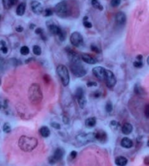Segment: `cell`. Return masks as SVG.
Here are the masks:
<instances>
[{"label": "cell", "instance_id": "cell-24", "mask_svg": "<svg viewBox=\"0 0 149 166\" xmlns=\"http://www.w3.org/2000/svg\"><path fill=\"white\" fill-rule=\"evenodd\" d=\"M91 5L96 10H98L100 11H102L103 10V5L100 3L98 0H91Z\"/></svg>", "mask_w": 149, "mask_h": 166}, {"label": "cell", "instance_id": "cell-36", "mask_svg": "<svg viewBox=\"0 0 149 166\" xmlns=\"http://www.w3.org/2000/svg\"><path fill=\"white\" fill-rule=\"evenodd\" d=\"M133 66L137 69H140L143 67V63L142 61H135V62H133Z\"/></svg>", "mask_w": 149, "mask_h": 166}, {"label": "cell", "instance_id": "cell-45", "mask_svg": "<svg viewBox=\"0 0 149 166\" xmlns=\"http://www.w3.org/2000/svg\"><path fill=\"white\" fill-rule=\"evenodd\" d=\"M63 121L65 124H69V117H68L67 116H63Z\"/></svg>", "mask_w": 149, "mask_h": 166}, {"label": "cell", "instance_id": "cell-48", "mask_svg": "<svg viewBox=\"0 0 149 166\" xmlns=\"http://www.w3.org/2000/svg\"><path fill=\"white\" fill-rule=\"evenodd\" d=\"M136 59L137 61H143V56L142 55H137Z\"/></svg>", "mask_w": 149, "mask_h": 166}, {"label": "cell", "instance_id": "cell-2", "mask_svg": "<svg viewBox=\"0 0 149 166\" xmlns=\"http://www.w3.org/2000/svg\"><path fill=\"white\" fill-rule=\"evenodd\" d=\"M38 140L37 138L28 135H21L18 140V146L25 152H30L37 148Z\"/></svg>", "mask_w": 149, "mask_h": 166}, {"label": "cell", "instance_id": "cell-49", "mask_svg": "<svg viewBox=\"0 0 149 166\" xmlns=\"http://www.w3.org/2000/svg\"><path fill=\"white\" fill-rule=\"evenodd\" d=\"M34 28H35L34 24H31V25H30V29L33 30L34 29Z\"/></svg>", "mask_w": 149, "mask_h": 166}, {"label": "cell", "instance_id": "cell-25", "mask_svg": "<svg viewBox=\"0 0 149 166\" xmlns=\"http://www.w3.org/2000/svg\"><path fill=\"white\" fill-rule=\"evenodd\" d=\"M134 92H135V94H137V95L138 96H141L143 95V94L145 93L144 90H143V88L139 84H136L134 87Z\"/></svg>", "mask_w": 149, "mask_h": 166}, {"label": "cell", "instance_id": "cell-18", "mask_svg": "<svg viewBox=\"0 0 149 166\" xmlns=\"http://www.w3.org/2000/svg\"><path fill=\"white\" fill-rule=\"evenodd\" d=\"M133 127L131 124L129 122H126L124 123L122 127V132L124 135H129L133 132Z\"/></svg>", "mask_w": 149, "mask_h": 166}, {"label": "cell", "instance_id": "cell-14", "mask_svg": "<svg viewBox=\"0 0 149 166\" xmlns=\"http://www.w3.org/2000/svg\"><path fill=\"white\" fill-rule=\"evenodd\" d=\"M115 20H116V24L118 26H124L126 24V22H127V16L124 12H118L116 14V16H115Z\"/></svg>", "mask_w": 149, "mask_h": 166}, {"label": "cell", "instance_id": "cell-38", "mask_svg": "<svg viewBox=\"0 0 149 166\" xmlns=\"http://www.w3.org/2000/svg\"><path fill=\"white\" fill-rule=\"evenodd\" d=\"M7 102L6 101H2L0 99V109H7Z\"/></svg>", "mask_w": 149, "mask_h": 166}, {"label": "cell", "instance_id": "cell-34", "mask_svg": "<svg viewBox=\"0 0 149 166\" xmlns=\"http://www.w3.org/2000/svg\"><path fill=\"white\" fill-rule=\"evenodd\" d=\"M122 0H111V6L112 7H117L120 5Z\"/></svg>", "mask_w": 149, "mask_h": 166}, {"label": "cell", "instance_id": "cell-22", "mask_svg": "<svg viewBox=\"0 0 149 166\" xmlns=\"http://www.w3.org/2000/svg\"><path fill=\"white\" fill-rule=\"evenodd\" d=\"M18 2V0H2L3 6L5 9L8 10L15 5Z\"/></svg>", "mask_w": 149, "mask_h": 166}, {"label": "cell", "instance_id": "cell-41", "mask_svg": "<svg viewBox=\"0 0 149 166\" xmlns=\"http://www.w3.org/2000/svg\"><path fill=\"white\" fill-rule=\"evenodd\" d=\"M77 156V152L76 151H72V152L70 153V159L71 160H74Z\"/></svg>", "mask_w": 149, "mask_h": 166}, {"label": "cell", "instance_id": "cell-4", "mask_svg": "<svg viewBox=\"0 0 149 166\" xmlns=\"http://www.w3.org/2000/svg\"><path fill=\"white\" fill-rule=\"evenodd\" d=\"M54 12L58 17L61 18H65L71 16L72 11L70 8V5L66 1H61L55 5L54 8Z\"/></svg>", "mask_w": 149, "mask_h": 166}, {"label": "cell", "instance_id": "cell-15", "mask_svg": "<svg viewBox=\"0 0 149 166\" xmlns=\"http://www.w3.org/2000/svg\"><path fill=\"white\" fill-rule=\"evenodd\" d=\"M81 59L84 62H85L86 63L91 64V65L95 64L98 62L95 58H94L91 55L87 53H82L81 55Z\"/></svg>", "mask_w": 149, "mask_h": 166}, {"label": "cell", "instance_id": "cell-29", "mask_svg": "<svg viewBox=\"0 0 149 166\" xmlns=\"http://www.w3.org/2000/svg\"><path fill=\"white\" fill-rule=\"evenodd\" d=\"M83 25L87 29H91L92 27V24L88 20V17L85 16L83 18Z\"/></svg>", "mask_w": 149, "mask_h": 166}, {"label": "cell", "instance_id": "cell-9", "mask_svg": "<svg viewBox=\"0 0 149 166\" xmlns=\"http://www.w3.org/2000/svg\"><path fill=\"white\" fill-rule=\"evenodd\" d=\"M104 81L107 87L109 88H113L116 84V79L114 74L108 69H106V71H105Z\"/></svg>", "mask_w": 149, "mask_h": 166}, {"label": "cell", "instance_id": "cell-30", "mask_svg": "<svg viewBox=\"0 0 149 166\" xmlns=\"http://www.w3.org/2000/svg\"><path fill=\"white\" fill-rule=\"evenodd\" d=\"M20 54L23 55V56H27V55L29 54L30 50H29V47L23 46V47H21V48H20Z\"/></svg>", "mask_w": 149, "mask_h": 166}, {"label": "cell", "instance_id": "cell-3", "mask_svg": "<svg viewBox=\"0 0 149 166\" xmlns=\"http://www.w3.org/2000/svg\"><path fill=\"white\" fill-rule=\"evenodd\" d=\"M29 99L32 104L37 105L41 102L43 99V93L38 83H33L29 87Z\"/></svg>", "mask_w": 149, "mask_h": 166}, {"label": "cell", "instance_id": "cell-13", "mask_svg": "<svg viewBox=\"0 0 149 166\" xmlns=\"http://www.w3.org/2000/svg\"><path fill=\"white\" fill-rule=\"evenodd\" d=\"M31 8L32 12L36 15H38V16L44 13V8H43L42 5L38 1H32L31 2Z\"/></svg>", "mask_w": 149, "mask_h": 166}, {"label": "cell", "instance_id": "cell-50", "mask_svg": "<svg viewBox=\"0 0 149 166\" xmlns=\"http://www.w3.org/2000/svg\"><path fill=\"white\" fill-rule=\"evenodd\" d=\"M147 63L149 65V56L148 57V58H147Z\"/></svg>", "mask_w": 149, "mask_h": 166}, {"label": "cell", "instance_id": "cell-33", "mask_svg": "<svg viewBox=\"0 0 149 166\" xmlns=\"http://www.w3.org/2000/svg\"><path fill=\"white\" fill-rule=\"evenodd\" d=\"M54 11L50 8H47L46 10H44V13H43V15H44V17H50L52 16Z\"/></svg>", "mask_w": 149, "mask_h": 166}, {"label": "cell", "instance_id": "cell-35", "mask_svg": "<svg viewBox=\"0 0 149 166\" xmlns=\"http://www.w3.org/2000/svg\"><path fill=\"white\" fill-rule=\"evenodd\" d=\"M90 49L92 52H95V53H101V50H100V48H98V47H97L95 45H90Z\"/></svg>", "mask_w": 149, "mask_h": 166}, {"label": "cell", "instance_id": "cell-26", "mask_svg": "<svg viewBox=\"0 0 149 166\" xmlns=\"http://www.w3.org/2000/svg\"><path fill=\"white\" fill-rule=\"evenodd\" d=\"M0 50L3 52L4 54H6L8 52V48H7V45H6V42H5L4 40H1L0 41Z\"/></svg>", "mask_w": 149, "mask_h": 166}, {"label": "cell", "instance_id": "cell-1", "mask_svg": "<svg viewBox=\"0 0 149 166\" xmlns=\"http://www.w3.org/2000/svg\"><path fill=\"white\" fill-rule=\"evenodd\" d=\"M70 59V69L73 74L76 77H83L85 76L87 70L80 61V57L73 50L69 47L66 48Z\"/></svg>", "mask_w": 149, "mask_h": 166}, {"label": "cell", "instance_id": "cell-21", "mask_svg": "<svg viewBox=\"0 0 149 166\" xmlns=\"http://www.w3.org/2000/svg\"><path fill=\"white\" fill-rule=\"evenodd\" d=\"M39 133H40V135L42 137L48 138L50 135V131L49 129V128L47 127V126H42L39 129Z\"/></svg>", "mask_w": 149, "mask_h": 166}, {"label": "cell", "instance_id": "cell-19", "mask_svg": "<svg viewBox=\"0 0 149 166\" xmlns=\"http://www.w3.org/2000/svg\"><path fill=\"white\" fill-rule=\"evenodd\" d=\"M26 9V2H21L18 5L16 8V14L18 16H23L25 14Z\"/></svg>", "mask_w": 149, "mask_h": 166}, {"label": "cell", "instance_id": "cell-40", "mask_svg": "<svg viewBox=\"0 0 149 166\" xmlns=\"http://www.w3.org/2000/svg\"><path fill=\"white\" fill-rule=\"evenodd\" d=\"M50 125H51V126H52V128H55V129H56V130H60V128H61L60 125L59 123H58V122H51Z\"/></svg>", "mask_w": 149, "mask_h": 166}, {"label": "cell", "instance_id": "cell-16", "mask_svg": "<svg viewBox=\"0 0 149 166\" xmlns=\"http://www.w3.org/2000/svg\"><path fill=\"white\" fill-rule=\"evenodd\" d=\"M95 139L101 143H105L108 141V135L104 131H98L95 132Z\"/></svg>", "mask_w": 149, "mask_h": 166}, {"label": "cell", "instance_id": "cell-7", "mask_svg": "<svg viewBox=\"0 0 149 166\" xmlns=\"http://www.w3.org/2000/svg\"><path fill=\"white\" fill-rule=\"evenodd\" d=\"M70 42L73 46L79 48L84 44V38L79 31H74L70 36Z\"/></svg>", "mask_w": 149, "mask_h": 166}, {"label": "cell", "instance_id": "cell-46", "mask_svg": "<svg viewBox=\"0 0 149 166\" xmlns=\"http://www.w3.org/2000/svg\"><path fill=\"white\" fill-rule=\"evenodd\" d=\"M144 164L146 165L149 166V155L146 156V157L144 158Z\"/></svg>", "mask_w": 149, "mask_h": 166}, {"label": "cell", "instance_id": "cell-10", "mask_svg": "<svg viewBox=\"0 0 149 166\" xmlns=\"http://www.w3.org/2000/svg\"><path fill=\"white\" fill-rule=\"evenodd\" d=\"M64 155V150L61 148H58L56 149L55 151L54 152L52 156H50L49 157V163L51 165H54L56 163H58V161H60V160L63 158Z\"/></svg>", "mask_w": 149, "mask_h": 166}, {"label": "cell", "instance_id": "cell-28", "mask_svg": "<svg viewBox=\"0 0 149 166\" xmlns=\"http://www.w3.org/2000/svg\"><path fill=\"white\" fill-rule=\"evenodd\" d=\"M32 50H33L34 54L35 56H39L41 54V48L39 46V45H34L33 48H32Z\"/></svg>", "mask_w": 149, "mask_h": 166}, {"label": "cell", "instance_id": "cell-32", "mask_svg": "<svg viewBox=\"0 0 149 166\" xmlns=\"http://www.w3.org/2000/svg\"><path fill=\"white\" fill-rule=\"evenodd\" d=\"M105 111H106L108 113H110L112 112L113 110V104L111 102V101H108V102L106 103V104H105Z\"/></svg>", "mask_w": 149, "mask_h": 166}, {"label": "cell", "instance_id": "cell-52", "mask_svg": "<svg viewBox=\"0 0 149 166\" xmlns=\"http://www.w3.org/2000/svg\"><path fill=\"white\" fill-rule=\"evenodd\" d=\"M1 83H2V82H1V80H0V85H1Z\"/></svg>", "mask_w": 149, "mask_h": 166}, {"label": "cell", "instance_id": "cell-51", "mask_svg": "<svg viewBox=\"0 0 149 166\" xmlns=\"http://www.w3.org/2000/svg\"><path fill=\"white\" fill-rule=\"evenodd\" d=\"M147 145H148V146H149V140L148 141V143H147Z\"/></svg>", "mask_w": 149, "mask_h": 166}, {"label": "cell", "instance_id": "cell-47", "mask_svg": "<svg viewBox=\"0 0 149 166\" xmlns=\"http://www.w3.org/2000/svg\"><path fill=\"white\" fill-rule=\"evenodd\" d=\"M100 96H101V93H100V92H98V91H96L93 93V96L95 98H98V97H100Z\"/></svg>", "mask_w": 149, "mask_h": 166}, {"label": "cell", "instance_id": "cell-42", "mask_svg": "<svg viewBox=\"0 0 149 166\" xmlns=\"http://www.w3.org/2000/svg\"><path fill=\"white\" fill-rule=\"evenodd\" d=\"M87 87H89V88H91V87H96L98 85L97 82H92V81H90V82H88L87 83Z\"/></svg>", "mask_w": 149, "mask_h": 166}, {"label": "cell", "instance_id": "cell-12", "mask_svg": "<svg viewBox=\"0 0 149 166\" xmlns=\"http://www.w3.org/2000/svg\"><path fill=\"white\" fill-rule=\"evenodd\" d=\"M106 69L103 67H96L92 69V74L96 78L100 80H104Z\"/></svg>", "mask_w": 149, "mask_h": 166}, {"label": "cell", "instance_id": "cell-23", "mask_svg": "<svg viewBox=\"0 0 149 166\" xmlns=\"http://www.w3.org/2000/svg\"><path fill=\"white\" fill-rule=\"evenodd\" d=\"M96 123H97V120H96L95 117H89L85 120V125L87 128H93L95 127Z\"/></svg>", "mask_w": 149, "mask_h": 166}, {"label": "cell", "instance_id": "cell-27", "mask_svg": "<svg viewBox=\"0 0 149 166\" xmlns=\"http://www.w3.org/2000/svg\"><path fill=\"white\" fill-rule=\"evenodd\" d=\"M35 33L37 34L38 35H40L41 39H43L44 41H46V37H45L44 35V30H43L41 28H37V29H35Z\"/></svg>", "mask_w": 149, "mask_h": 166}, {"label": "cell", "instance_id": "cell-8", "mask_svg": "<svg viewBox=\"0 0 149 166\" xmlns=\"http://www.w3.org/2000/svg\"><path fill=\"white\" fill-rule=\"evenodd\" d=\"M75 96H76L80 106L82 109L84 108L87 103V99L85 98V96H84V89L82 88H81V87L76 88V91H75Z\"/></svg>", "mask_w": 149, "mask_h": 166}, {"label": "cell", "instance_id": "cell-6", "mask_svg": "<svg viewBox=\"0 0 149 166\" xmlns=\"http://www.w3.org/2000/svg\"><path fill=\"white\" fill-rule=\"evenodd\" d=\"M48 31L51 34L54 36H57L58 38L60 39V41H65L66 38V32L63 31L59 26L56 25L55 23L48 24Z\"/></svg>", "mask_w": 149, "mask_h": 166}, {"label": "cell", "instance_id": "cell-20", "mask_svg": "<svg viewBox=\"0 0 149 166\" xmlns=\"http://www.w3.org/2000/svg\"><path fill=\"white\" fill-rule=\"evenodd\" d=\"M127 163V159L124 156H119L115 159V164L117 166H126Z\"/></svg>", "mask_w": 149, "mask_h": 166}, {"label": "cell", "instance_id": "cell-31", "mask_svg": "<svg viewBox=\"0 0 149 166\" xmlns=\"http://www.w3.org/2000/svg\"><path fill=\"white\" fill-rule=\"evenodd\" d=\"M3 131L6 133H10L11 131V126L9 122H5L3 125Z\"/></svg>", "mask_w": 149, "mask_h": 166}, {"label": "cell", "instance_id": "cell-39", "mask_svg": "<svg viewBox=\"0 0 149 166\" xmlns=\"http://www.w3.org/2000/svg\"><path fill=\"white\" fill-rule=\"evenodd\" d=\"M110 125L113 129H117V128L119 127V123L118 122L115 121V120H112V121L111 122Z\"/></svg>", "mask_w": 149, "mask_h": 166}, {"label": "cell", "instance_id": "cell-43", "mask_svg": "<svg viewBox=\"0 0 149 166\" xmlns=\"http://www.w3.org/2000/svg\"><path fill=\"white\" fill-rule=\"evenodd\" d=\"M43 79H44V81L46 83H50V81H51V79H50V77L49 76V75L48 74H45L44 75V77H43Z\"/></svg>", "mask_w": 149, "mask_h": 166}, {"label": "cell", "instance_id": "cell-37", "mask_svg": "<svg viewBox=\"0 0 149 166\" xmlns=\"http://www.w3.org/2000/svg\"><path fill=\"white\" fill-rule=\"evenodd\" d=\"M144 115L146 118L149 119V103L145 106L144 107Z\"/></svg>", "mask_w": 149, "mask_h": 166}, {"label": "cell", "instance_id": "cell-44", "mask_svg": "<svg viewBox=\"0 0 149 166\" xmlns=\"http://www.w3.org/2000/svg\"><path fill=\"white\" fill-rule=\"evenodd\" d=\"M16 31L17 32H19V33H21V32L23 31V27L21 26H18L16 28Z\"/></svg>", "mask_w": 149, "mask_h": 166}, {"label": "cell", "instance_id": "cell-53", "mask_svg": "<svg viewBox=\"0 0 149 166\" xmlns=\"http://www.w3.org/2000/svg\"><path fill=\"white\" fill-rule=\"evenodd\" d=\"M0 19H1V16H0Z\"/></svg>", "mask_w": 149, "mask_h": 166}, {"label": "cell", "instance_id": "cell-17", "mask_svg": "<svg viewBox=\"0 0 149 166\" xmlns=\"http://www.w3.org/2000/svg\"><path fill=\"white\" fill-rule=\"evenodd\" d=\"M121 146L124 148L130 149L133 146V141L127 137H124L121 141Z\"/></svg>", "mask_w": 149, "mask_h": 166}, {"label": "cell", "instance_id": "cell-11", "mask_svg": "<svg viewBox=\"0 0 149 166\" xmlns=\"http://www.w3.org/2000/svg\"><path fill=\"white\" fill-rule=\"evenodd\" d=\"M76 140L80 143H84V144L92 142L95 140V133H82V134L77 135Z\"/></svg>", "mask_w": 149, "mask_h": 166}, {"label": "cell", "instance_id": "cell-5", "mask_svg": "<svg viewBox=\"0 0 149 166\" xmlns=\"http://www.w3.org/2000/svg\"><path fill=\"white\" fill-rule=\"evenodd\" d=\"M56 72H57L58 77H59L62 85L64 87L69 85L70 82V75L68 68L65 65L60 64L57 67Z\"/></svg>", "mask_w": 149, "mask_h": 166}]
</instances>
